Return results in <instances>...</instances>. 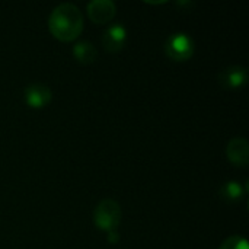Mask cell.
Here are the masks:
<instances>
[{
  "instance_id": "6da1fadb",
  "label": "cell",
  "mask_w": 249,
  "mask_h": 249,
  "mask_svg": "<svg viewBox=\"0 0 249 249\" xmlns=\"http://www.w3.org/2000/svg\"><path fill=\"white\" fill-rule=\"evenodd\" d=\"M51 35L63 42L74 41L83 29V15L73 3L58 4L48 18Z\"/></svg>"
},
{
  "instance_id": "7a4b0ae2",
  "label": "cell",
  "mask_w": 249,
  "mask_h": 249,
  "mask_svg": "<svg viewBox=\"0 0 249 249\" xmlns=\"http://www.w3.org/2000/svg\"><path fill=\"white\" fill-rule=\"evenodd\" d=\"M93 222L95 226L101 231L111 232L115 231L121 222V207L117 201L111 198H105L98 203L93 212Z\"/></svg>"
},
{
  "instance_id": "3957f363",
  "label": "cell",
  "mask_w": 249,
  "mask_h": 249,
  "mask_svg": "<svg viewBox=\"0 0 249 249\" xmlns=\"http://www.w3.org/2000/svg\"><path fill=\"white\" fill-rule=\"evenodd\" d=\"M166 54L175 61H187L194 54V42L185 34H174L166 41Z\"/></svg>"
},
{
  "instance_id": "277c9868",
  "label": "cell",
  "mask_w": 249,
  "mask_h": 249,
  "mask_svg": "<svg viewBox=\"0 0 249 249\" xmlns=\"http://www.w3.org/2000/svg\"><path fill=\"white\" fill-rule=\"evenodd\" d=\"M89 19L96 25H105L111 22L117 13L115 3L111 0H93L86 7Z\"/></svg>"
},
{
  "instance_id": "5b68a950",
  "label": "cell",
  "mask_w": 249,
  "mask_h": 249,
  "mask_svg": "<svg viewBox=\"0 0 249 249\" xmlns=\"http://www.w3.org/2000/svg\"><path fill=\"white\" fill-rule=\"evenodd\" d=\"M226 156L233 166L247 168L249 163V143L244 137H233L226 146Z\"/></svg>"
},
{
  "instance_id": "8992f818",
  "label": "cell",
  "mask_w": 249,
  "mask_h": 249,
  "mask_svg": "<svg viewBox=\"0 0 249 249\" xmlns=\"http://www.w3.org/2000/svg\"><path fill=\"white\" fill-rule=\"evenodd\" d=\"M247 79H248V71L242 66L226 67L217 76V80L223 89H239L247 83Z\"/></svg>"
},
{
  "instance_id": "52a82bcc",
  "label": "cell",
  "mask_w": 249,
  "mask_h": 249,
  "mask_svg": "<svg viewBox=\"0 0 249 249\" xmlns=\"http://www.w3.org/2000/svg\"><path fill=\"white\" fill-rule=\"evenodd\" d=\"M51 98V90L42 83H32L25 89V102L31 108H44L50 104Z\"/></svg>"
},
{
  "instance_id": "ba28073f",
  "label": "cell",
  "mask_w": 249,
  "mask_h": 249,
  "mask_svg": "<svg viewBox=\"0 0 249 249\" xmlns=\"http://www.w3.org/2000/svg\"><path fill=\"white\" fill-rule=\"evenodd\" d=\"M127 41V31L123 25L109 26L102 36V45L108 53H118L124 48Z\"/></svg>"
},
{
  "instance_id": "9c48e42d",
  "label": "cell",
  "mask_w": 249,
  "mask_h": 249,
  "mask_svg": "<svg viewBox=\"0 0 249 249\" xmlns=\"http://www.w3.org/2000/svg\"><path fill=\"white\" fill-rule=\"evenodd\" d=\"M73 55L76 58V61H79L80 64H92L96 57H98V51L95 48V45L89 41H83V42H77L73 47Z\"/></svg>"
},
{
  "instance_id": "30bf717a",
  "label": "cell",
  "mask_w": 249,
  "mask_h": 249,
  "mask_svg": "<svg viewBox=\"0 0 249 249\" xmlns=\"http://www.w3.org/2000/svg\"><path fill=\"white\" fill-rule=\"evenodd\" d=\"M244 188L239 182L236 181H229L220 188V197L228 201V203H236L244 198Z\"/></svg>"
},
{
  "instance_id": "8fae6325",
  "label": "cell",
  "mask_w": 249,
  "mask_h": 249,
  "mask_svg": "<svg viewBox=\"0 0 249 249\" xmlns=\"http://www.w3.org/2000/svg\"><path fill=\"white\" fill-rule=\"evenodd\" d=\"M219 249H249V247L247 239L241 236H231L226 241H223Z\"/></svg>"
},
{
  "instance_id": "7c38bea8",
  "label": "cell",
  "mask_w": 249,
  "mask_h": 249,
  "mask_svg": "<svg viewBox=\"0 0 249 249\" xmlns=\"http://www.w3.org/2000/svg\"><path fill=\"white\" fill-rule=\"evenodd\" d=\"M107 239H108V242H109V244H117V242H118V239H120V236H118L117 231H111V232H108Z\"/></svg>"
}]
</instances>
